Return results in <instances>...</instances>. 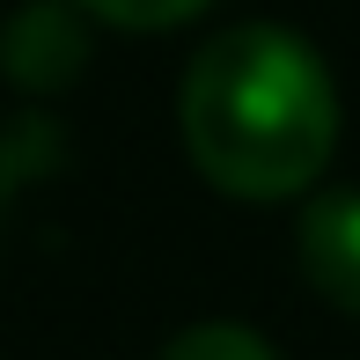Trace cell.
Wrapping results in <instances>:
<instances>
[{
  "mask_svg": "<svg viewBox=\"0 0 360 360\" xmlns=\"http://www.w3.org/2000/svg\"><path fill=\"white\" fill-rule=\"evenodd\" d=\"M162 360H280L257 331H243V323H191V331H176Z\"/></svg>",
  "mask_w": 360,
  "mask_h": 360,
  "instance_id": "4",
  "label": "cell"
},
{
  "mask_svg": "<svg viewBox=\"0 0 360 360\" xmlns=\"http://www.w3.org/2000/svg\"><path fill=\"white\" fill-rule=\"evenodd\" d=\"M89 15H103L110 30H176L191 15H206L214 0H81Z\"/></svg>",
  "mask_w": 360,
  "mask_h": 360,
  "instance_id": "5",
  "label": "cell"
},
{
  "mask_svg": "<svg viewBox=\"0 0 360 360\" xmlns=\"http://www.w3.org/2000/svg\"><path fill=\"white\" fill-rule=\"evenodd\" d=\"M294 257H302V280L331 309H353L360 316V191H323L302 214Z\"/></svg>",
  "mask_w": 360,
  "mask_h": 360,
  "instance_id": "2",
  "label": "cell"
},
{
  "mask_svg": "<svg viewBox=\"0 0 360 360\" xmlns=\"http://www.w3.org/2000/svg\"><path fill=\"white\" fill-rule=\"evenodd\" d=\"M0 59H8V74L22 81V89H59V81H74L81 67V30L67 8H22L8 22V37H0Z\"/></svg>",
  "mask_w": 360,
  "mask_h": 360,
  "instance_id": "3",
  "label": "cell"
},
{
  "mask_svg": "<svg viewBox=\"0 0 360 360\" xmlns=\"http://www.w3.org/2000/svg\"><path fill=\"white\" fill-rule=\"evenodd\" d=\"M184 147L228 199H294L338 155V89L316 44L280 22L214 37L184 74Z\"/></svg>",
  "mask_w": 360,
  "mask_h": 360,
  "instance_id": "1",
  "label": "cell"
}]
</instances>
